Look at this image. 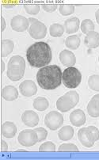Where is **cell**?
Listing matches in <instances>:
<instances>
[{
  "instance_id": "ab89813d",
  "label": "cell",
  "mask_w": 99,
  "mask_h": 160,
  "mask_svg": "<svg viewBox=\"0 0 99 160\" xmlns=\"http://www.w3.org/2000/svg\"><path fill=\"white\" fill-rule=\"evenodd\" d=\"M98 61H99V57H98Z\"/></svg>"
},
{
  "instance_id": "1f68e13d",
  "label": "cell",
  "mask_w": 99,
  "mask_h": 160,
  "mask_svg": "<svg viewBox=\"0 0 99 160\" xmlns=\"http://www.w3.org/2000/svg\"><path fill=\"white\" fill-rule=\"evenodd\" d=\"M35 132L37 134L38 137V142H41L43 140H45L47 138V136H48V132L46 131V129H45L42 127H40V128H35Z\"/></svg>"
},
{
  "instance_id": "4316f807",
  "label": "cell",
  "mask_w": 99,
  "mask_h": 160,
  "mask_svg": "<svg viewBox=\"0 0 99 160\" xmlns=\"http://www.w3.org/2000/svg\"><path fill=\"white\" fill-rule=\"evenodd\" d=\"M60 13L63 16H67L75 12V6L73 5H60L59 7Z\"/></svg>"
},
{
  "instance_id": "7a4b0ae2",
  "label": "cell",
  "mask_w": 99,
  "mask_h": 160,
  "mask_svg": "<svg viewBox=\"0 0 99 160\" xmlns=\"http://www.w3.org/2000/svg\"><path fill=\"white\" fill-rule=\"evenodd\" d=\"M62 74L59 66L48 65L40 68L37 73V81L38 85L44 90H55L61 84Z\"/></svg>"
},
{
  "instance_id": "f1b7e54d",
  "label": "cell",
  "mask_w": 99,
  "mask_h": 160,
  "mask_svg": "<svg viewBox=\"0 0 99 160\" xmlns=\"http://www.w3.org/2000/svg\"><path fill=\"white\" fill-rule=\"evenodd\" d=\"M40 152H55L56 151V146L52 142H45V143L41 144L39 148Z\"/></svg>"
},
{
  "instance_id": "d590c367",
  "label": "cell",
  "mask_w": 99,
  "mask_h": 160,
  "mask_svg": "<svg viewBox=\"0 0 99 160\" xmlns=\"http://www.w3.org/2000/svg\"><path fill=\"white\" fill-rule=\"evenodd\" d=\"M1 21H2V31H4V29L6 28V22L3 17L1 18Z\"/></svg>"
},
{
  "instance_id": "2e32d148",
  "label": "cell",
  "mask_w": 99,
  "mask_h": 160,
  "mask_svg": "<svg viewBox=\"0 0 99 160\" xmlns=\"http://www.w3.org/2000/svg\"><path fill=\"white\" fill-rule=\"evenodd\" d=\"M57 107L60 112H67L72 108L75 107L74 104L71 102L70 99L67 96L63 95L60 97L57 102Z\"/></svg>"
},
{
  "instance_id": "8fae6325",
  "label": "cell",
  "mask_w": 99,
  "mask_h": 160,
  "mask_svg": "<svg viewBox=\"0 0 99 160\" xmlns=\"http://www.w3.org/2000/svg\"><path fill=\"white\" fill-rule=\"evenodd\" d=\"M22 120L26 125L29 127H34L39 122V117L37 113L32 110H26L22 113Z\"/></svg>"
},
{
  "instance_id": "74e56055",
  "label": "cell",
  "mask_w": 99,
  "mask_h": 160,
  "mask_svg": "<svg viewBox=\"0 0 99 160\" xmlns=\"http://www.w3.org/2000/svg\"><path fill=\"white\" fill-rule=\"evenodd\" d=\"M1 63H2V72H3L4 70H5V63H4V62L2 60L1 62Z\"/></svg>"
},
{
  "instance_id": "ba28073f",
  "label": "cell",
  "mask_w": 99,
  "mask_h": 160,
  "mask_svg": "<svg viewBox=\"0 0 99 160\" xmlns=\"http://www.w3.org/2000/svg\"><path fill=\"white\" fill-rule=\"evenodd\" d=\"M29 19L22 15H17L10 20V26L17 32H24L29 28Z\"/></svg>"
},
{
  "instance_id": "5b68a950",
  "label": "cell",
  "mask_w": 99,
  "mask_h": 160,
  "mask_svg": "<svg viewBox=\"0 0 99 160\" xmlns=\"http://www.w3.org/2000/svg\"><path fill=\"white\" fill-rule=\"evenodd\" d=\"M30 26L29 28V33L34 39H42L47 34V27L44 23L35 18H29Z\"/></svg>"
},
{
  "instance_id": "30bf717a",
  "label": "cell",
  "mask_w": 99,
  "mask_h": 160,
  "mask_svg": "<svg viewBox=\"0 0 99 160\" xmlns=\"http://www.w3.org/2000/svg\"><path fill=\"white\" fill-rule=\"evenodd\" d=\"M78 137L80 143L86 148H91L94 146L95 140L88 128H82L78 132Z\"/></svg>"
},
{
  "instance_id": "836d02e7",
  "label": "cell",
  "mask_w": 99,
  "mask_h": 160,
  "mask_svg": "<svg viewBox=\"0 0 99 160\" xmlns=\"http://www.w3.org/2000/svg\"><path fill=\"white\" fill-rule=\"evenodd\" d=\"M44 10H45L46 12H54L55 10L57 9V5H55V4H52V5H50V4H46V5H43L42 6Z\"/></svg>"
},
{
  "instance_id": "ac0fdd59",
  "label": "cell",
  "mask_w": 99,
  "mask_h": 160,
  "mask_svg": "<svg viewBox=\"0 0 99 160\" xmlns=\"http://www.w3.org/2000/svg\"><path fill=\"white\" fill-rule=\"evenodd\" d=\"M17 132V127L14 123L7 121L2 125V134L4 137L12 138Z\"/></svg>"
},
{
  "instance_id": "d6a6232c",
  "label": "cell",
  "mask_w": 99,
  "mask_h": 160,
  "mask_svg": "<svg viewBox=\"0 0 99 160\" xmlns=\"http://www.w3.org/2000/svg\"><path fill=\"white\" fill-rule=\"evenodd\" d=\"M87 128H88L89 131L91 132V134H92V136H93V137H94V140H95V141L98 140V139H99V130L94 126H89V127H87Z\"/></svg>"
},
{
  "instance_id": "9a60e30c",
  "label": "cell",
  "mask_w": 99,
  "mask_h": 160,
  "mask_svg": "<svg viewBox=\"0 0 99 160\" xmlns=\"http://www.w3.org/2000/svg\"><path fill=\"white\" fill-rule=\"evenodd\" d=\"M86 46L90 48H95L99 46V33L95 31H92L87 34L84 40Z\"/></svg>"
},
{
  "instance_id": "484cf974",
  "label": "cell",
  "mask_w": 99,
  "mask_h": 160,
  "mask_svg": "<svg viewBox=\"0 0 99 160\" xmlns=\"http://www.w3.org/2000/svg\"><path fill=\"white\" fill-rule=\"evenodd\" d=\"M88 85L91 89L95 91H99V75H91L88 79Z\"/></svg>"
},
{
  "instance_id": "3957f363",
  "label": "cell",
  "mask_w": 99,
  "mask_h": 160,
  "mask_svg": "<svg viewBox=\"0 0 99 160\" xmlns=\"http://www.w3.org/2000/svg\"><path fill=\"white\" fill-rule=\"evenodd\" d=\"M7 68V77L12 81H18L24 76L26 61L20 56H14L10 59Z\"/></svg>"
},
{
  "instance_id": "8d00e7d4",
  "label": "cell",
  "mask_w": 99,
  "mask_h": 160,
  "mask_svg": "<svg viewBox=\"0 0 99 160\" xmlns=\"http://www.w3.org/2000/svg\"><path fill=\"white\" fill-rule=\"evenodd\" d=\"M95 17H96V21H97V23L99 24V9L96 11L95 13Z\"/></svg>"
},
{
  "instance_id": "e575fe53",
  "label": "cell",
  "mask_w": 99,
  "mask_h": 160,
  "mask_svg": "<svg viewBox=\"0 0 99 160\" xmlns=\"http://www.w3.org/2000/svg\"><path fill=\"white\" fill-rule=\"evenodd\" d=\"M1 143H1V149H2V152H7V150H8V145H7V143H6L4 140H2Z\"/></svg>"
},
{
  "instance_id": "d6986e66",
  "label": "cell",
  "mask_w": 99,
  "mask_h": 160,
  "mask_svg": "<svg viewBox=\"0 0 99 160\" xmlns=\"http://www.w3.org/2000/svg\"><path fill=\"white\" fill-rule=\"evenodd\" d=\"M2 96L7 101H14L18 97V91L13 86H7L2 89Z\"/></svg>"
},
{
  "instance_id": "8992f818",
  "label": "cell",
  "mask_w": 99,
  "mask_h": 160,
  "mask_svg": "<svg viewBox=\"0 0 99 160\" xmlns=\"http://www.w3.org/2000/svg\"><path fill=\"white\" fill-rule=\"evenodd\" d=\"M19 143L25 147H31L38 142L37 134L35 130L26 129L21 132L17 137Z\"/></svg>"
},
{
  "instance_id": "6da1fadb",
  "label": "cell",
  "mask_w": 99,
  "mask_h": 160,
  "mask_svg": "<svg viewBox=\"0 0 99 160\" xmlns=\"http://www.w3.org/2000/svg\"><path fill=\"white\" fill-rule=\"evenodd\" d=\"M26 58L29 65L32 68L48 66L52 58L51 48L44 41L34 43L26 51Z\"/></svg>"
},
{
  "instance_id": "603a6c76",
  "label": "cell",
  "mask_w": 99,
  "mask_h": 160,
  "mask_svg": "<svg viewBox=\"0 0 99 160\" xmlns=\"http://www.w3.org/2000/svg\"><path fill=\"white\" fill-rule=\"evenodd\" d=\"M80 38L77 35H72V36H69L68 38L65 41V44L70 49L75 50L79 48L80 45Z\"/></svg>"
},
{
  "instance_id": "83f0119b",
  "label": "cell",
  "mask_w": 99,
  "mask_h": 160,
  "mask_svg": "<svg viewBox=\"0 0 99 160\" xmlns=\"http://www.w3.org/2000/svg\"><path fill=\"white\" fill-rule=\"evenodd\" d=\"M60 152H78L79 148L76 145L72 143H63L59 147Z\"/></svg>"
},
{
  "instance_id": "cb8c5ba5",
  "label": "cell",
  "mask_w": 99,
  "mask_h": 160,
  "mask_svg": "<svg viewBox=\"0 0 99 160\" xmlns=\"http://www.w3.org/2000/svg\"><path fill=\"white\" fill-rule=\"evenodd\" d=\"M64 27L62 25L58 24V23H55L50 26L49 32L50 35L53 38H60L64 32Z\"/></svg>"
},
{
  "instance_id": "e0dca14e",
  "label": "cell",
  "mask_w": 99,
  "mask_h": 160,
  "mask_svg": "<svg viewBox=\"0 0 99 160\" xmlns=\"http://www.w3.org/2000/svg\"><path fill=\"white\" fill-rule=\"evenodd\" d=\"M79 24H80V22H79V19L78 18L75 17L67 19L64 22L65 31L68 34L76 32L78 29H79Z\"/></svg>"
},
{
  "instance_id": "f35d334b",
  "label": "cell",
  "mask_w": 99,
  "mask_h": 160,
  "mask_svg": "<svg viewBox=\"0 0 99 160\" xmlns=\"http://www.w3.org/2000/svg\"><path fill=\"white\" fill-rule=\"evenodd\" d=\"M17 152H26V151H25V150H17Z\"/></svg>"
},
{
  "instance_id": "d4e9b609",
  "label": "cell",
  "mask_w": 99,
  "mask_h": 160,
  "mask_svg": "<svg viewBox=\"0 0 99 160\" xmlns=\"http://www.w3.org/2000/svg\"><path fill=\"white\" fill-rule=\"evenodd\" d=\"M94 24L91 19H85L81 23V30L83 33L87 34L88 32L94 31Z\"/></svg>"
},
{
  "instance_id": "7c38bea8",
  "label": "cell",
  "mask_w": 99,
  "mask_h": 160,
  "mask_svg": "<svg viewBox=\"0 0 99 160\" xmlns=\"http://www.w3.org/2000/svg\"><path fill=\"white\" fill-rule=\"evenodd\" d=\"M70 121L76 127L82 126L86 122V115L82 109H75L70 114Z\"/></svg>"
},
{
  "instance_id": "7402d4cb",
  "label": "cell",
  "mask_w": 99,
  "mask_h": 160,
  "mask_svg": "<svg viewBox=\"0 0 99 160\" xmlns=\"http://www.w3.org/2000/svg\"><path fill=\"white\" fill-rule=\"evenodd\" d=\"M33 107L38 111H45L48 108V101L44 97H38L33 101Z\"/></svg>"
},
{
  "instance_id": "277c9868",
  "label": "cell",
  "mask_w": 99,
  "mask_h": 160,
  "mask_svg": "<svg viewBox=\"0 0 99 160\" xmlns=\"http://www.w3.org/2000/svg\"><path fill=\"white\" fill-rule=\"evenodd\" d=\"M82 80V74L76 68L68 67L62 74V81L67 88L74 89L79 87Z\"/></svg>"
},
{
  "instance_id": "44dd1931",
  "label": "cell",
  "mask_w": 99,
  "mask_h": 160,
  "mask_svg": "<svg viewBox=\"0 0 99 160\" xmlns=\"http://www.w3.org/2000/svg\"><path fill=\"white\" fill-rule=\"evenodd\" d=\"M74 136V129L72 127L67 125L64 126L59 131L58 136L59 138L61 140L66 141V140H69L73 137Z\"/></svg>"
},
{
  "instance_id": "ffe728a7",
  "label": "cell",
  "mask_w": 99,
  "mask_h": 160,
  "mask_svg": "<svg viewBox=\"0 0 99 160\" xmlns=\"http://www.w3.org/2000/svg\"><path fill=\"white\" fill-rule=\"evenodd\" d=\"M1 48H2V49H1L2 57H7L14 50V44L11 40H2V43H1Z\"/></svg>"
},
{
  "instance_id": "9c48e42d",
  "label": "cell",
  "mask_w": 99,
  "mask_h": 160,
  "mask_svg": "<svg viewBox=\"0 0 99 160\" xmlns=\"http://www.w3.org/2000/svg\"><path fill=\"white\" fill-rule=\"evenodd\" d=\"M19 90L23 96L26 97H31L37 94V87L36 84L32 80H25L19 86Z\"/></svg>"
},
{
  "instance_id": "f546056e",
  "label": "cell",
  "mask_w": 99,
  "mask_h": 160,
  "mask_svg": "<svg viewBox=\"0 0 99 160\" xmlns=\"http://www.w3.org/2000/svg\"><path fill=\"white\" fill-rule=\"evenodd\" d=\"M24 8L28 14H32V15L37 14L40 12V6L37 5V4H34V5H25Z\"/></svg>"
},
{
  "instance_id": "4fadbf2b",
  "label": "cell",
  "mask_w": 99,
  "mask_h": 160,
  "mask_svg": "<svg viewBox=\"0 0 99 160\" xmlns=\"http://www.w3.org/2000/svg\"><path fill=\"white\" fill-rule=\"evenodd\" d=\"M60 60L62 64L67 67H73L76 63L75 54L69 50H63L60 53Z\"/></svg>"
},
{
  "instance_id": "4dcf8cb0",
  "label": "cell",
  "mask_w": 99,
  "mask_h": 160,
  "mask_svg": "<svg viewBox=\"0 0 99 160\" xmlns=\"http://www.w3.org/2000/svg\"><path fill=\"white\" fill-rule=\"evenodd\" d=\"M65 95L67 96L69 99L71 100V102L74 104V106H76L78 104V102L79 101V94L75 91V90H72V91H69V92L66 93Z\"/></svg>"
},
{
  "instance_id": "5bb4252c",
  "label": "cell",
  "mask_w": 99,
  "mask_h": 160,
  "mask_svg": "<svg viewBox=\"0 0 99 160\" xmlns=\"http://www.w3.org/2000/svg\"><path fill=\"white\" fill-rule=\"evenodd\" d=\"M87 112L92 118L99 117V94H96L91 98L87 105Z\"/></svg>"
},
{
  "instance_id": "52a82bcc",
  "label": "cell",
  "mask_w": 99,
  "mask_h": 160,
  "mask_svg": "<svg viewBox=\"0 0 99 160\" xmlns=\"http://www.w3.org/2000/svg\"><path fill=\"white\" fill-rule=\"evenodd\" d=\"M46 126L51 130H57L62 126L63 123V117L61 113L57 111L48 112L45 118Z\"/></svg>"
}]
</instances>
